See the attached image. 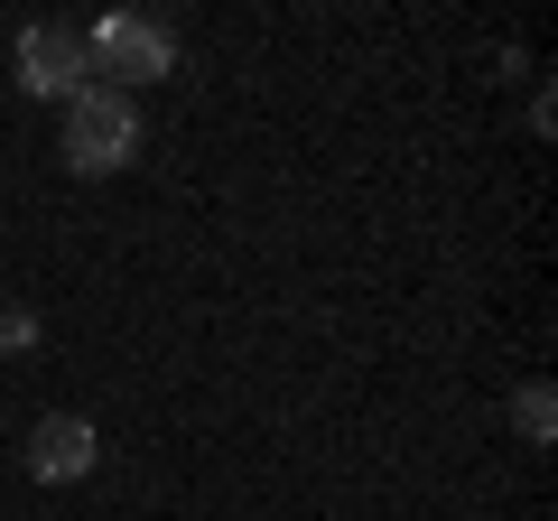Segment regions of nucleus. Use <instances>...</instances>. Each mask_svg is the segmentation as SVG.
Segmentation results:
<instances>
[{
	"label": "nucleus",
	"mask_w": 558,
	"mask_h": 521,
	"mask_svg": "<svg viewBox=\"0 0 558 521\" xmlns=\"http://www.w3.org/2000/svg\"><path fill=\"white\" fill-rule=\"evenodd\" d=\"M20 84L28 94H47V102H75L84 84H94V47L75 38V28H57V20H38V28H20Z\"/></svg>",
	"instance_id": "7ed1b4c3"
},
{
	"label": "nucleus",
	"mask_w": 558,
	"mask_h": 521,
	"mask_svg": "<svg viewBox=\"0 0 558 521\" xmlns=\"http://www.w3.org/2000/svg\"><path fill=\"white\" fill-rule=\"evenodd\" d=\"M84 465H94V420L57 410V420L28 428V475H38V484H75Z\"/></svg>",
	"instance_id": "20e7f679"
},
{
	"label": "nucleus",
	"mask_w": 558,
	"mask_h": 521,
	"mask_svg": "<svg viewBox=\"0 0 558 521\" xmlns=\"http://www.w3.org/2000/svg\"><path fill=\"white\" fill-rule=\"evenodd\" d=\"M512 420H521V438H531V447H549V428H558L549 381H531V391H521V401H512Z\"/></svg>",
	"instance_id": "39448f33"
},
{
	"label": "nucleus",
	"mask_w": 558,
	"mask_h": 521,
	"mask_svg": "<svg viewBox=\"0 0 558 521\" xmlns=\"http://www.w3.org/2000/svg\"><path fill=\"white\" fill-rule=\"evenodd\" d=\"M84 47H94V75H121V94H140V84H159L178 65V38L159 20H131V10H112Z\"/></svg>",
	"instance_id": "f03ea898"
},
{
	"label": "nucleus",
	"mask_w": 558,
	"mask_h": 521,
	"mask_svg": "<svg viewBox=\"0 0 558 521\" xmlns=\"http://www.w3.org/2000/svg\"><path fill=\"white\" fill-rule=\"evenodd\" d=\"M131 149H140V102L121 84H84L65 102V168L75 178H112V168H131Z\"/></svg>",
	"instance_id": "f257e3e1"
},
{
	"label": "nucleus",
	"mask_w": 558,
	"mask_h": 521,
	"mask_svg": "<svg viewBox=\"0 0 558 521\" xmlns=\"http://www.w3.org/2000/svg\"><path fill=\"white\" fill-rule=\"evenodd\" d=\"M0 344H10V354H20V344H38V317H28V307H0Z\"/></svg>",
	"instance_id": "423d86ee"
}]
</instances>
